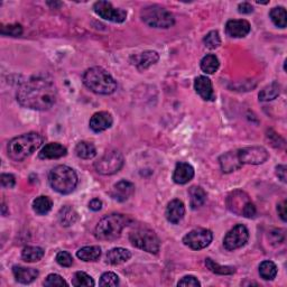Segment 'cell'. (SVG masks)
Listing matches in <instances>:
<instances>
[{
    "mask_svg": "<svg viewBox=\"0 0 287 287\" xmlns=\"http://www.w3.org/2000/svg\"><path fill=\"white\" fill-rule=\"evenodd\" d=\"M58 90L50 77L35 75L21 84L17 91V101L28 109L46 111L56 102Z\"/></svg>",
    "mask_w": 287,
    "mask_h": 287,
    "instance_id": "6da1fadb",
    "label": "cell"
},
{
    "mask_svg": "<svg viewBox=\"0 0 287 287\" xmlns=\"http://www.w3.org/2000/svg\"><path fill=\"white\" fill-rule=\"evenodd\" d=\"M44 286L53 287V286H67V283L58 274H50L46 277L44 282Z\"/></svg>",
    "mask_w": 287,
    "mask_h": 287,
    "instance_id": "f35d334b",
    "label": "cell"
},
{
    "mask_svg": "<svg viewBox=\"0 0 287 287\" xmlns=\"http://www.w3.org/2000/svg\"><path fill=\"white\" fill-rule=\"evenodd\" d=\"M66 154L67 149L63 145L59 143H50L44 146L42 150L39 151L38 157L41 160H58L66 156Z\"/></svg>",
    "mask_w": 287,
    "mask_h": 287,
    "instance_id": "44dd1931",
    "label": "cell"
},
{
    "mask_svg": "<svg viewBox=\"0 0 287 287\" xmlns=\"http://www.w3.org/2000/svg\"><path fill=\"white\" fill-rule=\"evenodd\" d=\"M47 5H48V6H53V7H55L56 5H58V6H61L62 4H61V3H58V4H56V3H47Z\"/></svg>",
    "mask_w": 287,
    "mask_h": 287,
    "instance_id": "681fc988",
    "label": "cell"
},
{
    "mask_svg": "<svg viewBox=\"0 0 287 287\" xmlns=\"http://www.w3.org/2000/svg\"><path fill=\"white\" fill-rule=\"evenodd\" d=\"M205 266L207 269H210L212 273L218 275H232L236 273V268L232 266H221L218 263L213 262L211 258H206Z\"/></svg>",
    "mask_w": 287,
    "mask_h": 287,
    "instance_id": "836d02e7",
    "label": "cell"
},
{
    "mask_svg": "<svg viewBox=\"0 0 287 287\" xmlns=\"http://www.w3.org/2000/svg\"><path fill=\"white\" fill-rule=\"evenodd\" d=\"M249 239V232L244 224H237L226 234L223 240L224 248L229 251L244 247Z\"/></svg>",
    "mask_w": 287,
    "mask_h": 287,
    "instance_id": "8fae6325",
    "label": "cell"
},
{
    "mask_svg": "<svg viewBox=\"0 0 287 287\" xmlns=\"http://www.w3.org/2000/svg\"><path fill=\"white\" fill-rule=\"evenodd\" d=\"M193 177H194V168L192 167V165L183 162L177 163L173 174L174 182L176 184L183 185L189 183Z\"/></svg>",
    "mask_w": 287,
    "mask_h": 287,
    "instance_id": "d6986e66",
    "label": "cell"
},
{
    "mask_svg": "<svg viewBox=\"0 0 287 287\" xmlns=\"http://www.w3.org/2000/svg\"><path fill=\"white\" fill-rule=\"evenodd\" d=\"M72 285L73 286H76V287H80V286H94L95 283L93 278L88 275L87 273L84 272H76L74 274V276L72 278Z\"/></svg>",
    "mask_w": 287,
    "mask_h": 287,
    "instance_id": "d590c367",
    "label": "cell"
},
{
    "mask_svg": "<svg viewBox=\"0 0 287 287\" xmlns=\"http://www.w3.org/2000/svg\"><path fill=\"white\" fill-rule=\"evenodd\" d=\"M13 274L16 280L20 284H31L38 277V271L35 268H28L22 266H14Z\"/></svg>",
    "mask_w": 287,
    "mask_h": 287,
    "instance_id": "603a6c76",
    "label": "cell"
},
{
    "mask_svg": "<svg viewBox=\"0 0 287 287\" xmlns=\"http://www.w3.org/2000/svg\"><path fill=\"white\" fill-rule=\"evenodd\" d=\"M0 33L3 35H9V36H19L22 34V27L19 24H15V25H8V26H3L2 31Z\"/></svg>",
    "mask_w": 287,
    "mask_h": 287,
    "instance_id": "ab89813d",
    "label": "cell"
},
{
    "mask_svg": "<svg viewBox=\"0 0 287 287\" xmlns=\"http://www.w3.org/2000/svg\"><path fill=\"white\" fill-rule=\"evenodd\" d=\"M259 275L263 279L273 280L277 275V266L271 260H265L259 266Z\"/></svg>",
    "mask_w": 287,
    "mask_h": 287,
    "instance_id": "d6a6232c",
    "label": "cell"
},
{
    "mask_svg": "<svg viewBox=\"0 0 287 287\" xmlns=\"http://www.w3.org/2000/svg\"><path fill=\"white\" fill-rule=\"evenodd\" d=\"M240 162L244 164L259 165L264 164L269 157L267 149L262 146H251V147H245L238 150Z\"/></svg>",
    "mask_w": 287,
    "mask_h": 287,
    "instance_id": "4fadbf2b",
    "label": "cell"
},
{
    "mask_svg": "<svg viewBox=\"0 0 287 287\" xmlns=\"http://www.w3.org/2000/svg\"><path fill=\"white\" fill-rule=\"evenodd\" d=\"M166 219L168 222L173 224H177L182 220L185 215V206L182 201L173 200L168 203L166 207Z\"/></svg>",
    "mask_w": 287,
    "mask_h": 287,
    "instance_id": "7402d4cb",
    "label": "cell"
},
{
    "mask_svg": "<svg viewBox=\"0 0 287 287\" xmlns=\"http://www.w3.org/2000/svg\"><path fill=\"white\" fill-rule=\"evenodd\" d=\"M76 256L83 262H97L101 256V248L99 246L83 247L77 250Z\"/></svg>",
    "mask_w": 287,
    "mask_h": 287,
    "instance_id": "484cf974",
    "label": "cell"
},
{
    "mask_svg": "<svg viewBox=\"0 0 287 287\" xmlns=\"http://www.w3.org/2000/svg\"><path fill=\"white\" fill-rule=\"evenodd\" d=\"M0 182H2V185L4 188L11 189L15 187L16 179L14 175H11V174H3L2 177H0Z\"/></svg>",
    "mask_w": 287,
    "mask_h": 287,
    "instance_id": "7bdbcfd3",
    "label": "cell"
},
{
    "mask_svg": "<svg viewBox=\"0 0 287 287\" xmlns=\"http://www.w3.org/2000/svg\"><path fill=\"white\" fill-rule=\"evenodd\" d=\"M190 195V204L193 210L199 209L205 203L206 193L201 187H192L189 190Z\"/></svg>",
    "mask_w": 287,
    "mask_h": 287,
    "instance_id": "d4e9b609",
    "label": "cell"
},
{
    "mask_svg": "<svg viewBox=\"0 0 287 287\" xmlns=\"http://www.w3.org/2000/svg\"><path fill=\"white\" fill-rule=\"evenodd\" d=\"M114 123V118L107 111H100L94 114L90 119V128L94 133H101L109 129Z\"/></svg>",
    "mask_w": 287,
    "mask_h": 287,
    "instance_id": "5bb4252c",
    "label": "cell"
},
{
    "mask_svg": "<svg viewBox=\"0 0 287 287\" xmlns=\"http://www.w3.org/2000/svg\"><path fill=\"white\" fill-rule=\"evenodd\" d=\"M75 153L77 157H80L82 160H91L97 155V149H95L92 143L80 142L76 145Z\"/></svg>",
    "mask_w": 287,
    "mask_h": 287,
    "instance_id": "f546056e",
    "label": "cell"
},
{
    "mask_svg": "<svg viewBox=\"0 0 287 287\" xmlns=\"http://www.w3.org/2000/svg\"><path fill=\"white\" fill-rule=\"evenodd\" d=\"M95 14L101 18L109 20L112 22H123L127 18V13L123 9L116 8L109 2H97L93 6Z\"/></svg>",
    "mask_w": 287,
    "mask_h": 287,
    "instance_id": "7c38bea8",
    "label": "cell"
},
{
    "mask_svg": "<svg viewBox=\"0 0 287 287\" xmlns=\"http://www.w3.org/2000/svg\"><path fill=\"white\" fill-rule=\"evenodd\" d=\"M140 17L146 25L154 28H170L175 24V19L171 11L159 5H151L143 8L140 11Z\"/></svg>",
    "mask_w": 287,
    "mask_h": 287,
    "instance_id": "8992f818",
    "label": "cell"
},
{
    "mask_svg": "<svg viewBox=\"0 0 287 287\" xmlns=\"http://www.w3.org/2000/svg\"><path fill=\"white\" fill-rule=\"evenodd\" d=\"M250 32V24L245 19L229 20L226 25V33L230 37L243 38Z\"/></svg>",
    "mask_w": 287,
    "mask_h": 287,
    "instance_id": "9a60e30c",
    "label": "cell"
},
{
    "mask_svg": "<svg viewBox=\"0 0 287 287\" xmlns=\"http://www.w3.org/2000/svg\"><path fill=\"white\" fill-rule=\"evenodd\" d=\"M53 202L50 200L48 196L41 195L34 200L33 202V210L35 211L36 215L38 216H45L52 210Z\"/></svg>",
    "mask_w": 287,
    "mask_h": 287,
    "instance_id": "f1b7e54d",
    "label": "cell"
},
{
    "mask_svg": "<svg viewBox=\"0 0 287 287\" xmlns=\"http://www.w3.org/2000/svg\"><path fill=\"white\" fill-rule=\"evenodd\" d=\"M272 21L279 28L286 27V10L284 7H276L273 8L269 13Z\"/></svg>",
    "mask_w": 287,
    "mask_h": 287,
    "instance_id": "e575fe53",
    "label": "cell"
},
{
    "mask_svg": "<svg viewBox=\"0 0 287 287\" xmlns=\"http://www.w3.org/2000/svg\"><path fill=\"white\" fill-rule=\"evenodd\" d=\"M44 254L45 251L41 247L27 246L21 251V258L26 263H36L42 259Z\"/></svg>",
    "mask_w": 287,
    "mask_h": 287,
    "instance_id": "4316f807",
    "label": "cell"
},
{
    "mask_svg": "<svg viewBox=\"0 0 287 287\" xmlns=\"http://www.w3.org/2000/svg\"><path fill=\"white\" fill-rule=\"evenodd\" d=\"M43 143L44 137L37 133H28L11 139L7 148L9 159L15 162L24 161L41 147Z\"/></svg>",
    "mask_w": 287,
    "mask_h": 287,
    "instance_id": "7a4b0ae2",
    "label": "cell"
},
{
    "mask_svg": "<svg viewBox=\"0 0 287 287\" xmlns=\"http://www.w3.org/2000/svg\"><path fill=\"white\" fill-rule=\"evenodd\" d=\"M238 11L240 14H251L254 11V8L249 3H243L238 6Z\"/></svg>",
    "mask_w": 287,
    "mask_h": 287,
    "instance_id": "ee69618b",
    "label": "cell"
},
{
    "mask_svg": "<svg viewBox=\"0 0 287 287\" xmlns=\"http://www.w3.org/2000/svg\"><path fill=\"white\" fill-rule=\"evenodd\" d=\"M132 258V252L125 248H114L107 254V263L109 265H120Z\"/></svg>",
    "mask_w": 287,
    "mask_h": 287,
    "instance_id": "cb8c5ba5",
    "label": "cell"
},
{
    "mask_svg": "<svg viewBox=\"0 0 287 287\" xmlns=\"http://www.w3.org/2000/svg\"><path fill=\"white\" fill-rule=\"evenodd\" d=\"M101 207H102V202H101V200L93 199V200L90 201V203H89V209L90 210L97 212V211L101 210Z\"/></svg>",
    "mask_w": 287,
    "mask_h": 287,
    "instance_id": "f6af8a7d",
    "label": "cell"
},
{
    "mask_svg": "<svg viewBox=\"0 0 287 287\" xmlns=\"http://www.w3.org/2000/svg\"><path fill=\"white\" fill-rule=\"evenodd\" d=\"M123 164H125V160L120 151L110 149L107 150L105 155L94 163V168L101 175H112L119 172Z\"/></svg>",
    "mask_w": 287,
    "mask_h": 287,
    "instance_id": "9c48e42d",
    "label": "cell"
},
{
    "mask_svg": "<svg viewBox=\"0 0 287 287\" xmlns=\"http://www.w3.org/2000/svg\"><path fill=\"white\" fill-rule=\"evenodd\" d=\"M203 42L207 48L216 49L221 45V38H220V36H219V33L217 31H212L206 34Z\"/></svg>",
    "mask_w": 287,
    "mask_h": 287,
    "instance_id": "8d00e7d4",
    "label": "cell"
},
{
    "mask_svg": "<svg viewBox=\"0 0 287 287\" xmlns=\"http://www.w3.org/2000/svg\"><path fill=\"white\" fill-rule=\"evenodd\" d=\"M2 209H3V216H6V215H7V213H6V210H7V207H6V204H5V203H3Z\"/></svg>",
    "mask_w": 287,
    "mask_h": 287,
    "instance_id": "c3c4849f",
    "label": "cell"
},
{
    "mask_svg": "<svg viewBox=\"0 0 287 287\" xmlns=\"http://www.w3.org/2000/svg\"><path fill=\"white\" fill-rule=\"evenodd\" d=\"M48 182L58 193L70 194L76 188L77 175L73 168L66 165H59L49 172Z\"/></svg>",
    "mask_w": 287,
    "mask_h": 287,
    "instance_id": "5b68a950",
    "label": "cell"
},
{
    "mask_svg": "<svg viewBox=\"0 0 287 287\" xmlns=\"http://www.w3.org/2000/svg\"><path fill=\"white\" fill-rule=\"evenodd\" d=\"M177 286H189V287H200L201 283L198 280V278L194 276H184L179 282L177 283Z\"/></svg>",
    "mask_w": 287,
    "mask_h": 287,
    "instance_id": "b9f144b4",
    "label": "cell"
},
{
    "mask_svg": "<svg viewBox=\"0 0 287 287\" xmlns=\"http://www.w3.org/2000/svg\"><path fill=\"white\" fill-rule=\"evenodd\" d=\"M77 219L79 216L76 211L70 205L63 206L59 212V220L62 226L64 227H70L72 224H74Z\"/></svg>",
    "mask_w": 287,
    "mask_h": 287,
    "instance_id": "83f0119b",
    "label": "cell"
},
{
    "mask_svg": "<svg viewBox=\"0 0 287 287\" xmlns=\"http://www.w3.org/2000/svg\"><path fill=\"white\" fill-rule=\"evenodd\" d=\"M219 162H220V166L223 173H232L243 166V163L240 162L239 159L238 150H231L221 155Z\"/></svg>",
    "mask_w": 287,
    "mask_h": 287,
    "instance_id": "ac0fdd59",
    "label": "cell"
},
{
    "mask_svg": "<svg viewBox=\"0 0 287 287\" xmlns=\"http://www.w3.org/2000/svg\"><path fill=\"white\" fill-rule=\"evenodd\" d=\"M277 212L280 219H282L284 222H286V201H283L282 203L277 205Z\"/></svg>",
    "mask_w": 287,
    "mask_h": 287,
    "instance_id": "bcb514c9",
    "label": "cell"
},
{
    "mask_svg": "<svg viewBox=\"0 0 287 287\" xmlns=\"http://www.w3.org/2000/svg\"><path fill=\"white\" fill-rule=\"evenodd\" d=\"M219 65H220L219 60L217 56L213 54H207L201 61V70L205 72L206 74H213V73H216L219 69Z\"/></svg>",
    "mask_w": 287,
    "mask_h": 287,
    "instance_id": "1f68e13d",
    "label": "cell"
},
{
    "mask_svg": "<svg viewBox=\"0 0 287 287\" xmlns=\"http://www.w3.org/2000/svg\"><path fill=\"white\" fill-rule=\"evenodd\" d=\"M135 193V185L132 182H128L126 179L118 182L114 185V189L111 190V198L118 202H125Z\"/></svg>",
    "mask_w": 287,
    "mask_h": 287,
    "instance_id": "2e32d148",
    "label": "cell"
},
{
    "mask_svg": "<svg viewBox=\"0 0 287 287\" xmlns=\"http://www.w3.org/2000/svg\"><path fill=\"white\" fill-rule=\"evenodd\" d=\"M83 83L89 90L97 94L108 95L117 89V82L108 71L100 66H94L83 74Z\"/></svg>",
    "mask_w": 287,
    "mask_h": 287,
    "instance_id": "3957f363",
    "label": "cell"
},
{
    "mask_svg": "<svg viewBox=\"0 0 287 287\" xmlns=\"http://www.w3.org/2000/svg\"><path fill=\"white\" fill-rule=\"evenodd\" d=\"M194 89L196 93L205 101H213L216 99L215 91H213L212 82L209 77L204 75L198 76L194 81Z\"/></svg>",
    "mask_w": 287,
    "mask_h": 287,
    "instance_id": "e0dca14e",
    "label": "cell"
},
{
    "mask_svg": "<svg viewBox=\"0 0 287 287\" xmlns=\"http://www.w3.org/2000/svg\"><path fill=\"white\" fill-rule=\"evenodd\" d=\"M131 218L114 213L101 219L95 227V237L102 241H112L121 236L122 230L131 223Z\"/></svg>",
    "mask_w": 287,
    "mask_h": 287,
    "instance_id": "277c9868",
    "label": "cell"
},
{
    "mask_svg": "<svg viewBox=\"0 0 287 287\" xmlns=\"http://www.w3.org/2000/svg\"><path fill=\"white\" fill-rule=\"evenodd\" d=\"M100 286H118L119 285V277L115 273H105L100 278Z\"/></svg>",
    "mask_w": 287,
    "mask_h": 287,
    "instance_id": "74e56055",
    "label": "cell"
},
{
    "mask_svg": "<svg viewBox=\"0 0 287 287\" xmlns=\"http://www.w3.org/2000/svg\"><path fill=\"white\" fill-rule=\"evenodd\" d=\"M280 93V86L278 82L274 81L271 84H268L267 87L264 88L262 91L258 94L260 101H272L274 99H276Z\"/></svg>",
    "mask_w": 287,
    "mask_h": 287,
    "instance_id": "4dcf8cb0",
    "label": "cell"
},
{
    "mask_svg": "<svg viewBox=\"0 0 287 287\" xmlns=\"http://www.w3.org/2000/svg\"><path fill=\"white\" fill-rule=\"evenodd\" d=\"M56 262L62 267H71L73 265V258L67 251H60L56 255Z\"/></svg>",
    "mask_w": 287,
    "mask_h": 287,
    "instance_id": "60d3db41",
    "label": "cell"
},
{
    "mask_svg": "<svg viewBox=\"0 0 287 287\" xmlns=\"http://www.w3.org/2000/svg\"><path fill=\"white\" fill-rule=\"evenodd\" d=\"M133 59L135 60L133 64L136 65L139 71H144L149 66L156 64L160 60V55L155 50H145L143 53L133 56Z\"/></svg>",
    "mask_w": 287,
    "mask_h": 287,
    "instance_id": "ffe728a7",
    "label": "cell"
},
{
    "mask_svg": "<svg viewBox=\"0 0 287 287\" xmlns=\"http://www.w3.org/2000/svg\"><path fill=\"white\" fill-rule=\"evenodd\" d=\"M276 175L282 182H286V166L278 165L276 167Z\"/></svg>",
    "mask_w": 287,
    "mask_h": 287,
    "instance_id": "7dc6e473",
    "label": "cell"
},
{
    "mask_svg": "<svg viewBox=\"0 0 287 287\" xmlns=\"http://www.w3.org/2000/svg\"><path fill=\"white\" fill-rule=\"evenodd\" d=\"M133 246L150 254H157L161 248V241L156 233L148 228H138L129 234Z\"/></svg>",
    "mask_w": 287,
    "mask_h": 287,
    "instance_id": "52a82bcc",
    "label": "cell"
},
{
    "mask_svg": "<svg viewBox=\"0 0 287 287\" xmlns=\"http://www.w3.org/2000/svg\"><path fill=\"white\" fill-rule=\"evenodd\" d=\"M213 233L211 230L199 228L190 231L184 236L183 244L193 250H201L206 248L212 243Z\"/></svg>",
    "mask_w": 287,
    "mask_h": 287,
    "instance_id": "30bf717a",
    "label": "cell"
},
{
    "mask_svg": "<svg viewBox=\"0 0 287 287\" xmlns=\"http://www.w3.org/2000/svg\"><path fill=\"white\" fill-rule=\"evenodd\" d=\"M228 209L237 216L251 219L256 216V206L244 191H234L230 193L227 199Z\"/></svg>",
    "mask_w": 287,
    "mask_h": 287,
    "instance_id": "ba28073f",
    "label": "cell"
}]
</instances>
